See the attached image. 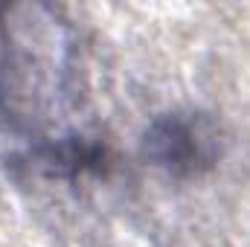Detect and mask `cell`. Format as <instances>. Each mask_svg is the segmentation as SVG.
<instances>
[{
	"mask_svg": "<svg viewBox=\"0 0 250 247\" xmlns=\"http://www.w3.org/2000/svg\"><path fill=\"white\" fill-rule=\"evenodd\" d=\"M143 154L175 181L198 178L221 157V128L212 114L204 111L160 114L146 128Z\"/></svg>",
	"mask_w": 250,
	"mask_h": 247,
	"instance_id": "1",
	"label": "cell"
},
{
	"mask_svg": "<svg viewBox=\"0 0 250 247\" xmlns=\"http://www.w3.org/2000/svg\"><path fill=\"white\" fill-rule=\"evenodd\" d=\"M105 163H108L105 145L84 137L41 140V143H32L18 157H12L15 169L44 175V178H79L87 172H102Z\"/></svg>",
	"mask_w": 250,
	"mask_h": 247,
	"instance_id": "2",
	"label": "cell"
}]
</instances>
